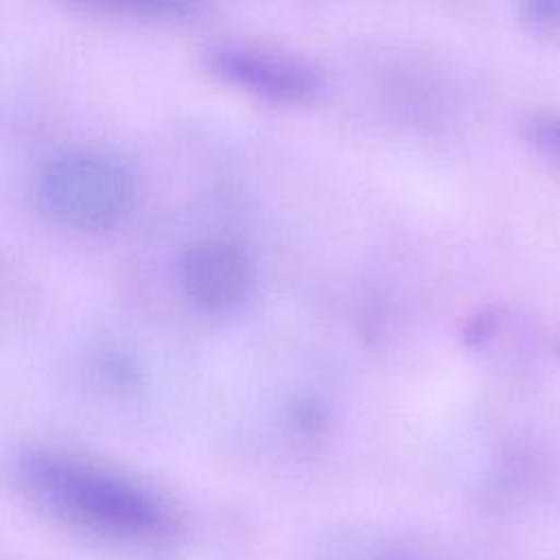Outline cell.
<instances>
[{
	"label": "cell",
	"mask_w": 560,
	"mask_h": 560,
	"mask_svg": "<svg viewBox=\"0 0 560 560\" xmlns=\"http://www.w3.org/2000/svg\"><path fill=\"white\" fill-rule=\"evenodd\" d=\"M13 477L44 514L103 545L149 549L166 545L179 532L177 512L158 490L66 448H20Z\"/></svg>",
	"instance_id": "cell-1"
},
{
	"label": "cell",
	"mask_w": 560,
	"mask_h": 560,
	"mask_svg": "<svg viewBox=\"0 0 560 560\" xmlns=\"http://www.w3.org/2000/svg\"><path fill=\"white\" fill-rule=\"evenodd\" d=\"M39 212L72 232L98 234L125 223L138 201L133 171L118 155L74 147L46 158L33 177Z\"/></svg>",
	"instance_id": "cell-2"
},
{
	"label": "cell",
	"mask_w": 560,
	"mask_h": 560,
	"mask_svg": "<svg viewBox=\"0 0 560 560\" xmlns=\"http://www.w3.org/2000/svg\"><path fill=\"white\" fill-rule=\"evenodd\" d=\"M201 63L225 85L282 105L311 103L324 88L319 70L302 57L245 39L208 42Z\"/></svg>",
	"instance_id": "cell-3"
},
{
	"label": "cell",
	"mask_w": 560,
	"mask_h": 560,
	"mask_svg": "<svg viewBox=\"0 0 560 560\" xmlns=\"http://www.w3.org/2000/svg\"><path fill=\"white\" fill-rule=\"evenodd\" d=\"M184 300L206 315L241 311L254 293V262L230 238H201L190 243L175 265Z\"/></svg>",
	"instance_id": "cell-4"
},
{
	"label": "cell",
	"mask_w": 560,
	"mask_h": 560,
	"mask_svg": "<svg viewBox=\"0 0 560 560\" xmlns=\"http://www.w3.org/2000/svg\"><path fill=\"white\" fill-rule=\"evenodd\" d=\"M90 368L96 383L112 394L129 396L144 385V368L140 359L118 343L98 346L90 359Z\"/></svg>",
	"instance_id": "cell-5"
},
{
	"label": "cell",
	"mask_w": 560,
	"mask_h": 560,
	"mask_svg": "<svg viewBox=\"0 0 560 560\" xmlns=\"http://www.w3.org/2000/svg\"><path fill=\"white\" fill-rule=\"evenodd\" d=\"M92 9L116 13V15H131L142 20H171V18H186L199 11L197 2L184 0H112L92 4Z\"/></svg>",
	"instance_id": "cell-6"
},
{
	"label": "cell",
	"mask_w": 560,
	"mask_h": 560,
	"mask_svg": "<svg viewBox=\"0 0 560 560\" xmlns=\"http://www.w3.org/2000/svg\"><path fill=\"white\" fill-rule=\"evenodd\" d=\"M525 142L560 164V112H532L521 120Z\"/></svg>",
	"instance_id": "cell-7"
},
{
	"label": "cell",
	"mask_w": 560,
	"mask_h": 560,
	"mask_svg": "<svg viewBox=\"0 0 560 560\" xmlns=\"http://www.w3.org/2000/svg\"><path fill=\"white\" fill-rule=\"evenodd\" d=\"M348 560H442V558L413 542L381 540V542H368L354 549Z\"/></svg>",
	"instance_id": "cell-8"
},
{
	"label": "cell",
	"mask_w": 560,
	"mask_h": 560,
	"mask_svg": "<svg viewBox=\"0 0 560 560\" xmlns=\"http://www.w3.org/2000/svg\"><path fill=\"white\" fill-rule=\"evenodd\" d=\"M525 20L536 31L558 33L560 31V2H529L525 7Z\"/></svg>",
	"instance_id": "cell-9"
}]
</instances>
